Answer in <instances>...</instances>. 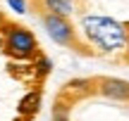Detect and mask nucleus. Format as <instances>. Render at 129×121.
<instances>
[{
	"label": "nucleus",
	"mask_w": 129,
	"mask_h": 121,
	"mask_svg": "<svg viewBox=\"0 0 129 121\" xmlns=\"http://www.w3.org/2000/svg\"><path fill=\"white\" fill-rule=\"evenodd\" d=\"M38 104H41V93H29L26 98L19 102V112L22 114H36V109H38Z\"/></svg>",
	"instance_id": "nucleus-6"
},
{
	"label": "nucleus",
	"mask_w": 129,
	"mask_h": 121,
	"mask_svg": "<svg viewBox=\"0 0 129 121\" xmlns=\"http://www.w3.org/2000/svg\"><path fill=\"white\" fill-rule=\"evenodd\" d=\"M55 121H67V116H62V114L57 116V114H55Z\"/></svg>",
	"instance_id": "nucleus-9"
},
{
	"label": "nucleus",
	"mask_w": 129,
	"mask_h": 121,
	"mask_svg": "<svg viewBox=\"0 0 129 121\" xmlns=\"http://www.w3.org/2000/svg\"><path fill=\"white\" fill-rule=\"evenodd\" d=\"M41 22H43V28L46 33L50 36V40H55L57 45L62 48H72L74 52H81V55H93L91 48L79 38L74 24L69 22V17H60V14H41Z\"/></svg>",
	"instance_id": "nucleus-2"
},
{
	"label": "nucleus",
	"mask_w": 129,
	"mask_h": 121,
	"mask_svg": "<svg viewBox=\"0 0 129 121\" xmlns=\"http://www.w3.org/2000/svg\"><path fill=\"white\" fill-rule=\"evenodd\" d=\"M98 86L101 93L110 100H129V83L122 78H103Z\"/></svg>",
	"instance_id": "nucleus-4"
},
{
	"label": "nucleus",
	"mask_w": 129,
	"mask_h": 121,
	"mask_svg": "<svg viewBox=\"0 0 129 121\" xmlns=\"http://www.w3.org/2000/svg\"><path fill=\"white\" fill-rule=\"evenodd\" d=\"M84 38L101 52H120L129 40V22H117L103 14H86L81 19Z\"/></svg>",
	"instance_id": "nucleus-1"
},
{
	"label": "nucleus",
	"mask_w": 129,
	"mask_h": 121,
	"mask_svg": "<svg viewBox=\"0 0 129 121\" xmlns=\"http://www.w3.org/2000/svg\"><path fill=\"white\" fill-rule=\"evenodd\" d=\"M124 62H129V40H127V48H124Z\"/></svg>",
	"instance_id": "nucleus-8"
},
{
	"label": "nucleus",
	"mask_w": 129,
	"mask_h": 121,
	"mask_svg": "<svg viewBox=\"0 0 129 121\" xmlns=\"http://www.w3.org/2000/svg\"><path fill=\"white\" fill-rule=\"evenodd\" d=\"M43 14H60V17H72L74 0H41Z\"/></svg>",
	"instance_id": "nucleus-5"
},
{
	"label": "nucleus",
	"mask_w": 129,
	"mask_h": 121,
	"mask_svg": "<svg viewBox=\"0 0 129 121\" xmlns=\"http://www.w3.org/2000/svg\"><path fill=\"white\" fill-rule=\"evenodd\" d=\"M0 22H3V17H0Z\"/></svg>",
	"instance_id": "nucleus-10"
},
{
	"label": "nucleus",
	"mask_w": 129,
	"mask_h": 121,
	"mask_svg": "<svg viewBox=\"0 0 129 121\" xmlns=\"http://www.w3.org/2000/svg\"><path fill=\"white\" fill-rule=\"evenodd\" d=\"M3 45L5 52L14 60H31L38 55V40L29 28L17 26V24H7L3 31Z\"/></svg>",
	"instance_id": "nucleus-3"
},
{
	"label": "nucleus",
	"mask_w": 129,
	"mask_h": 121,
	"mask_svg": "<svg viewBox=\"0 0 129 121\" xmlns=\"http://www.w3.org/2000/svg\"><path fill=\"white\" fill-rule=\"evenodd\" d=\"M7 5H10V10H14L17 14L26 12V2H24V0H7Z\"/></svg>",
	"instance_id": "nucleus-7"
}]
</instances>
